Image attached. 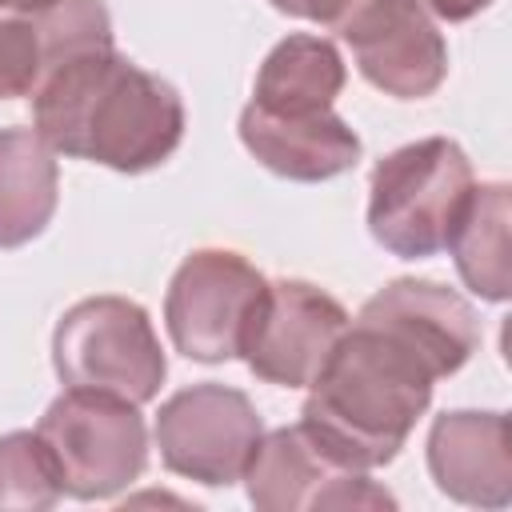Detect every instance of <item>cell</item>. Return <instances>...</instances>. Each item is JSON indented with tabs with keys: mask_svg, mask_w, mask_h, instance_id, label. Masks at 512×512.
Listing matches in <instances>:
<instances>
[{
	"mask_svg": "<svg viewBox=\"0 0 512 512\" xmlns=\"http://www.w3.org/2000/svg\"><path fill=\"white\" fill-rule=\"evenodd\" d=\"M444 368L400 328L356 312L300 404V428L344 468L372 472L400 456Z\"/></svg>",
	"mask_w": 512,
	"mask_h": 512,
	"instance_id": "1",
	"label": "cell"
},
{
	"mask_svg": "<svg viewBox=\"0 0 512 512\" xmlns=\"http://www.w3.org/2000/svg\"><path fill=\"white\" fill-rule=\"evenodd\" d=\"M32 128L52 152L112 172H152L184 140L180 92L124 52L92 48L52 64L32 88Z\"/></svg>",
	"mask_w": 512,
	"mask_h": 512,
	"instance_id": "2",
	"label": "cell"
},
{
	"mask_svg": "<svg viewBox=\"0 0 512 512\" xmlns=\"http://www.w3.org/2000/svg\"><path fill=\"white\" fill-rule=\"evenodd\" d=\"M472 184V160L448 136H424L388 152L368 176L372 240L400 260L444 252Z\"/></svg>",
	"mask_w": 512,
	"mask_h": 512,
	"instance_id": "3",
	"label": "cell"
},
{
	"mask_svg": "<svg viewBox=\"0 0 512 512\" xmlns=\"http://www.w3.org/2000/svg\"><path fill=\"white\" fill-rule=\"evenodd\" d=\"M52 368L64 388L112 392L132 404L156 400L168 376L152 316L128 296L76 300L56 320Z\"/></svg>",
	"mask_w": 512,
	"mask_h": 512,
	"instance_id": "4",
	"label": "cell"
},
{
	"mask_svg": "<svg viewBox=\"0 0 512 512\" xmlns=\"http://www.w3.org/2000/svg\"><path fill=\"white\" fill-rule=\"evenodd\" d=\"M36 432L52 452L60 492L72 500H112L140 480L148 464V424L140 404L112 392L64 388L44 408Z\"/></svg>",
	"mask_w": 512,
	"mask_h": 512,
	"instance_id": "5",
	"label": "cell"
},
{
	"mask_svg": "<svg viewBox=\"0 0 512 512\" xmlns=\"http://www.w3.org/2000/svg\"><path fill=\"white\" fill-rule=\"evenodd\" d=\"M264 284V272L232 248L188 252L164 296L172 348L196 364H224L240 356V340Z\"/></svg>",
	"mask_w": 512,
	"mask_h": 512,
	"instance_id": "6",
	"label": "cell"
},
{
	"mask_svg": "<svg viewBox=\"0 0 512 512\" xmlns=\"http://www.w3.org/2000/svg\"><path fill=\"white\" fill-rule=\"evenodd\" d=\"M152 436L168 472L204 488H228L244 476L264 424L248 392L204 380L160 404Z\"/></svg>",
	"mask_w": 512,
	"mask_h": 512,
	"instance_id": "7",
	"label": "cell"
},
{
	"mask_svg": "<svg viewBox=\"0 0 512 512\" xmlns=\"http://www.w3.org/2000/svg\"><path fill=\"white\" fill-rule=\"evenodd\" d=\"M348 320L344 304L324 288L308 280H268L248 316L240 356L268 384L308 388Z\"/></svg>",
	"mask_w": 512,
	"mask_h": 512,
	"instance_id": "8",
	"label": "cell"
},
{
	"mask_svg": "<svg viewBox=\"0 0 512 512\" xmlns=\"http://www.w3.org/2000/svg\"><path fill=\"white\" fill-rule=\"evenodd\" d=\"M360 76L396 100H424L448 76V44L420 0H360L336 28Z\"/></svg>",
	"mask_w": 512,
	"mask_h": 512,
	"instance_id": "9",
	"label": "cell"
},
{
	"mask_svg": "<svg viewBox=\"0 0 512 512\" xmlns=\"http://www.w3.org/2000/svg\"><path fill=\"white\" fill-rule=\"evenodd\" d=\"M240 480L260 512L396 508L388 488H380L368 472L336 464L300 424L264 432Z\"/></svg>",
	"mask_w": 512,
	"mask_h": 512,
	"instance_id": "10",
	"label": "cell"
},
{
	"mask_svg": "<svg viewBox=\"0 0 512 512\" xmlns=\"http://www.w3.org/2000/svg\"><path fill=\"white\" fill-rule=\"evenodd\" d=\"M428 472L436 488L472 508L512 504V440L504 412H440L428 428Z\"/></svg>",
	"mask_w": 512,
	"mask_h": 512,
	"instance_id": "11",
	"label": "cell"
},
{
	"mask_svg": "<svg viewBox=\"0 0 512 512\" xmlns=\"http://www.w3.org/2000/svg\"><path fill=\"white\" fill-rule=\"evenodd\" d=\"M236 128H240V144L268 172L296 180V184L332 180V176L356 168V160L364 152L360 136L332 108L304 112V116H280V112L244 104Z\"/></svg>",
	"mask_w": 512,
	"mask_h": 512,
	"instance_id": "12",
	"label": "cell"
},
{
	"mask_svg": "<svg viewBox=\"0 0 512 512\" xmlns=\"http://www.w3.org/2000/svg\"><path fill=\"white\" fill-rule=\"evenodd\" d=\"M360 312H368L376 320H388L392 328L412 336L444 368V376L460 372L468 364V356L480 348L476 308L456 288H444L436 280L400 276V280L384 284L380 292H372L360 304Z\"/></svg>",
	"mask_w": 512,
	"mask_h": 512,
	"instance_id": "13",
	"label": "cell"
},
{
	"mask_svg": "<svg viewBox=\"0 0 512 512\" xmlns=\"http://www.w3.org/2000/svg\"><path fill=\"white\" fill-rule=\"evenodd\" d=\"M60 168L36 128H0V248L32 244L56 216Z\"/></svg>",
	"mask_w": 512,
	"mask_h": 512,
	"instance_id": "14",
	"label": "cell"
},
{
	"mask_svg": "<svg viewBox=\"0 0 512 512\" xmlns=\"http://www.w3.org/2000/svg\"><path fill=\"white\" fill-rule=\"evenodd\" d=\"M344 80H348L344 56L328 36L292 32L264 56L248 104L280 116L324 112L344 92Z\"/></svg>",
	"mask_w": 512,
	"mask_h": 512,
	"instance_id": "15",
	"label": "cell"
},
{
	"mask_svg": "<svg viewBox=\"0 0 512 512\" xmlns=\"http://www.w3.org/2000/svg\"><path fill=\"white\" fill-rule=\"evenodd\" d=\"M456 260V272L468 292L488 304H504L512 292L508 268V184H472V196L444 244Z\"/></svg>",
	"mask_w": 512,
	"mask_h": 512,
	"instance_id": "16",
	"label": "cell"
},
{
	"mask_svg": "<svg viewBox=\"0 0 512 512\" xmlns=\"http://www.w3.org/2000/svg\"><path fill=\"white\" fill-rule=\"evenodd\" d=\"M60 472L40 432L0 436V508L40 512L60 500Z\"/></svg>",
	"mask_w": 512,
	"mask_h": 512,
	"instance_id": "17",
	"label": "cell"
},
{
	"mask_svg": "<svg viewBox=\"0 0 512 512\" xmlns=\"http://www.w3.org/2000/svg\"><path fill=\"white\" fill-rule=\"evenodd\" d=\"M36 28L40 52H44V72L76 52L92 48H112V16L104 0H48L36 12H24Z\"/></svg>",
	"mask_w": 512,
	"mask_h": 512,
	"instance_id": "18",
	"label": "cell"
},
{
	"mask_svg": "<svg viewBox=\"0 0 512 512\" xmlns=\"http://www.w3.org/2000/svg\"><path fill=\"white\" fill-rule=\"evenodd\" d=\"M44 76V52L28 16H0V100L32 96Z\"/></svg>",
	"mask_w": 512,
	"mask_h": 512,
	"instance_id": "19",
	"label": "cell"
},
{
	"mask_svg": "<svg viewBox=\"0 0 512 512\" xmlns=\"http://www.w3.org/2000/svg\"><path fill=\"white\" fill-rule=\"evenodd\" d=\"M276 12L296 16V20H312L324 28H340V20L360 4V0H268Z\"/></svg>",
	"mask_w": 512,
	"mask_h": 512,
	"instance_id": "20",
	"label": "cell"
},
{
	"mask_svg": "<svg viewBox=\"0 0 512 512\" xmlns=\"http://www.w3.org/2000/svg\"><path fill=\"white\" fill-rule=\"evenodd\" d=\"M432 16L448 20V24H460V20H472L476 12H484L492 0H420Z\"/></svg>",
	"mask_w": 512,
	"mask_h": 512,
	"instance_id": "21",
	"label": "cell"
},
{
	"mask_svg": "<svg viewBox=\"0 0 512 512\" xmlns=\"http://www.w3.org/2000/svg\"><path fill=\"white\" fill-rule=\"evenodd\" d=\"M48 0H0V12H8V16H24V12H36V8H44Z\"/></svg>",
	"mask_w": 512,
	"mask_h": 512,
	"instance_id": "22",
	"label": "cell"
}]
</instances>
